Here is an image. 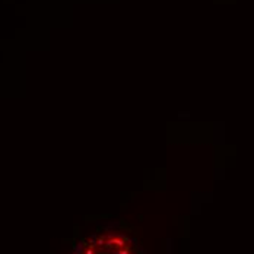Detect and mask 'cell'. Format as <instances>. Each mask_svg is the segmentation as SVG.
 Returning a JSON list of instances; mask_svg holds the SVG:
<instances>
[{
  "mask_svg": "<svg viewBox=\"0 0 254 254\" xmlns=\"http://www.w3.org/2000/svg\"><path fill=\"white\" fill-rule=\"evenodd\" d=\"M120 254H129V250H123V251H120Z\"/></svg>",
  "mask_w": 254,
  "mask_h": 254,
  "instance_id": "4",
  "label": "cell"
},
{
  "mask_svg": "<svg viewBox=\"0 0 254 254\" xmlns=\"http://www.w3.org/2000/svg\"><path fill=\"white\" fill-rule=\"evenodd\" d=\"M83 247H85V242H83V241H79L77 244H75L73 253H76V254H83Z\"/></svg>",
  "mask_w": 254,
  "mask_h": 254,
  "instance_id": "1",
  "label": "cell"
},
{
  "mask_svg": "<svg viewBox=\"0 0 254 254\" xmlns=\"http://www.w3.org/2000/svg\"><path fill=\"white\" fill-rule=\"evenodd\" d=\"M127 242H130V244H133V245H136L137 240H136V238H127Z\"/></svg>",
  "mask_w": 254,
  "mask_h": 254,
  "instance_id": "2",
  "label": "cell"
},
{
  "mask_svg": "<svg viewBox=\"0 0 254 254\" xmlns=\"http://www.w3.org/2000/svg\"><path fill=\"white\" fill-rule=\"evenodd\" d=\"M104 242H105V236H101L98 240V245H104Z\"/></svg>",
  "mask_w": 254,
  "mask_h": 254,
  "instance_id": "3",
  "label": "cell"
},
{
  "mask_svg": "<svg viewBox=\"0 0 254 254\" xmlns=\"http://www.w3.org/2000/svg\"><path fill=\"white\" fill-rule=\"evenodd\" d=\"M86 254H94V251H92V250H88V251H86Z\"/></svg>",
  "mask_w": 254,
  "mask_h": 254,
  "instance_id": "5",
  "label": "cell"
}]
</instances>
